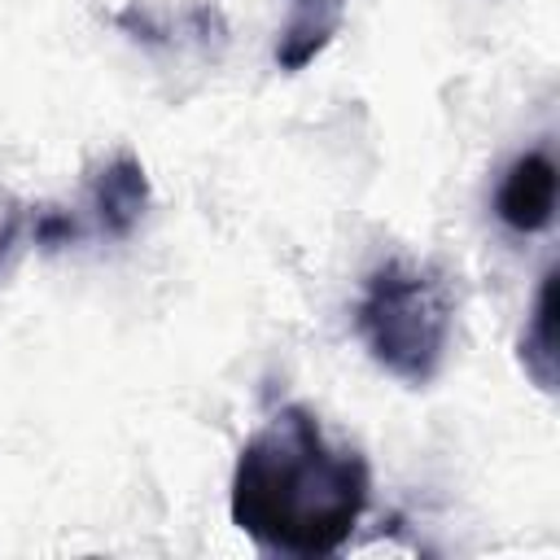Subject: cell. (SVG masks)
<instances>
[{"instance_id":"cell-1","label":"cell","mask_w":560,"mask_h":560,"mask_svg":"<svg viewBox=\"0 0 560 560\" xmlns=\"http://www.w3.org/2000/svg\"><path fill=\"white\" fill-rule=\"evenodd\" d=\"M368 494V459L332 442L311 407L289 402L241 446L228 508L232 525L267 556L315 560L350 542Z\"/></svg>"},{"instance_id":"cell-2","label":"cell","mask_w":560,"mask_h":560,"mask_svg":"<svg viewBox=\"0 0 560 560\" xmlns=\"http://www.w3.org/2000/svg\"><path fill=\"white\" fill-rule=\"evenodd\" d=\"M455 293L438 267L381 262L354 302V332L368 354L402 385H429L451 350Z\"/></svg>"},{"instance_id":"cell-3","label":"cell","mask_w":560,"mask_h":560,"mask_svg":"<svg viewBox=\"0 0 560 560\" xmlns=\"http://www.w3.org/2000/svg\"><path fill=\"white\" fill-rule=\"evenodd\" d=\"M494 219L521 236L551 228V219H556V162L547 149H529L503 171V179L494 188Z\"/></svg>"},{"instance_id":"cell-4","label":"cell","mask_w":560,"mask_h":560,"mask_svg":"<svg viewBox=\"0 0 560 560\" xmlns=\"http://www.w3.org/2000/svg\"><path fill=\"white\" fill-rule=\"evenodd\" d=\"M92 210H96V228L105 236L127 241L136 232V223L149 210V175L131 153L109 158L92 175Z\"/></svg>"},{"instance_id":"cell-5","label":"cell","mask_w":560,"mask_h":560,"mask_svg":"<svg viewBox=\"0 0 560 560\" xmlns=\"http://www.w3.org/2000/svg\"><path fill=\"white\" fill-rule=\"evenodd\" d=\"M341 18H346V0H293V13L276 39V66L289 74L311 66L341 31Z\"/></svg>"},{"instance_id":"cell-6","label":"cell","mask_w":560,"mask_h":560,"mask_svg":"<svg viewBox=\"0 0 560 560\" xmlns=\"http://www.w3.org/2000/svg\"><path fill=\"white\" fill-rule=\"evenodd\" d=\"M516 359L542 394L556 389V267L542 276V284L534 293V306H529L521 341H516Z\"/></svg>"},{"instance_id":"cell-7","label":"cell","mask_w":560,"mask_h":560,"mask_svg":"<svg viewBox=\"0 0 560 560\" xmlns=\"http://www.w3.org/2000/svg\"><path fill=\"white\" fill-rule=\"evenodd\" d=\"M74 236H79V223H74L70 214L44 210V214L35 219V241H39V245H48V249H57V245H70Z\"/></svg>"}]
</instances>
